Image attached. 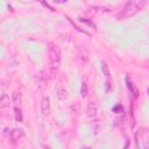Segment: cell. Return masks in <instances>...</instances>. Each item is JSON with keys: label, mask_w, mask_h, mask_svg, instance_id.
Here are the masks:
<instances>
[{"label": "cell", "mask_w": 149, "mask_h": 149, "mask_svg": "<svg viewBox=\"0 0 149 149\" xmlns=\"http://www.w3.org/2000/svg\"><path fill=\"white\" fill-rule=\"evenodd\" d=\"M50 111H51L50 99L48 97H44L42 99V102H41V112H42L43 115H49L50 114Z\"/></svg>", "instance_id": "obj_5"}, {"label": "cell", "mask_w": 149, "mask_h": 149, "mask_svg": "<svg viewBox=\"0 0 149 149\" xmlns=\"http://www.w3.org/2000/svg\"><path fill=\"white\" fill-rule=\"evenodd\" d=\"M101 71H102V74L106 78H109L111 77V70H109V68H108V65H107L106 62H102L101 63Z\"/></svg>", "instance_id": "obj_9"}, {"label": "cell", "mask_w": 149, "mask_h": 149, "mask_svg": "<svg viewBox=\"0 0 149 149\" xmlns=\"http://www.w3.org/2000/svg\"><path fill=\"white\" fill-rule=\"evenodd\" d=\"M126 83H127V87L129 88V91H130V93L133 94V97H134V98H137V97H139V90H137V87L133 84V81L129 80L128 77L126 78Z\"/></svg>", "instance_id": "obj_7"}, {"label": "cell", "mask_w": 149, "mask_h": 149, "mask_svg": "<svg viewBox=\"0 0 149 149\" xmlns=\"http://www.w3.org/2000/svg\"><path fill=\"white\" fill-rule=\"evenodd\" d=\"M87 92H88L87 84H86V83H83V84H81V88H80V94H81V97H86V95H87Z\"/></svg>", "instance_id": "obj_12"}, {"label": "cell", "mask_w": 149, "mask_h": 149, "mask_svg": "<svg viewBox=\"0 0 149 149\" xmlns=\"http://www.w3.org/2000/svg\"><path fill=\"white\" fill-rule=\"evenodd\" d=\"M113 90V80L111 79V77L109 78H107V80H106V92H111Z\"/></svg>", "instance_id": "obj_13"}, {"label": "cell", "mask_w": 149, "mask_h": 149, "mask_svg": "<svg viewBox=\"0 0 149 149\" xmlns=\"http://www.w3.org/2000/svg\"><path fill=\"white\" fill-rule=\"evenodd\" d=\"M61 59H62V56H61L59 47L51 43L49 45V62H50V68H51L52 72H55L59 68Z\"/></svg>", "instance_id": "obj_2"}, {"label": "cell", "mask_w": 149, "mask_h": 149, "mask_svg": "<svg viewBox=\"0 0 149 149\" xmlns=\"http://www.w3.org/2000/svg\"><path fill=\"white\" fill-rule=\"evenodd\" d=\"M148 94H149V88H148Z\"/></svg>", "instance_id": "obj_16"}, {"label": "cell", "mask_w": 149, "mask_h": 149, "mask_svg": "<svg viewBox=\"0 0 149 149\" xmlns=\"http://www.w3.org/2000/svg\"><path fill=\"white\" fill-rule=\"evenodd\" d=\"M86 114L88 116V119L91 120H97L100 115L99 113V107L95 102H88L87 105V109H86Z\"/></svg>", "instance_id": "obj_3"}, {"label": "cell", "mask_w": 149, "mask_h": 149, "mask_svg": "<svg viewBox=\"0 0 149 149\" xmlns=\"http://www.w3.org/2000/svg\"><path fill=\"white\" fill-rule=\"evenodd\" d=\"M24 137V132L22 128H14L9 132V139L12 141V143H17L19 141H21Z\"/></svg>", "instance_id": "obj_4"}, {"label": "cell", "mask_w": 149, "mask_h": 149, "mask_svg": "<svg viewBox=\"0 0 149 149\" xmlns=\"http://www.w3.org/2000/svg\"><path fill=\"white\" fill-rule=\"evenodd\" d=\"M56 2H58V3H62V2H65L66 0H55Z\"/></svg>", "instance_id": "obj_15"}, {"label": "cell", "mask_w": 149, "mask_h": 149, "mask_svg": "<svg viewBox=\"0 0 149 149\" xmlns=\"http://www.w3.org/2000/svg\"><path fill=\"white\" fill-rule=\"evenodd\" d=\"M56 95H57L58 99L62 100V101H64V100H66V99L69 98V93H68L66 88L63 87V86H61V85H58L57 88H56Z\"/></svg>", "instance_id": "obj_6"}, {"label": "cell", "mask_w": 149, "mask_h": 149, "mask_svg": "<svg viewBox=\"0 0 149 149\" xmlns=\"http://www.w3.org/2000/svg\"><path fill=\"white\" fill-rule=\"evenodd\" d=\"M9 106V97L6 93H2L0 97V108H6Z\"/></svg>", "instance_id": "obj_8"}, {"label": "cell", "mask_w": 149, "mask_h": 149, "mask_svg": "<svg viewBox=\"0 0 149 149\" xmlns=\"http://www.w3.org/2000/svg\"><path fill=\"white\" fill-rule=\"evenodd\" d=\"M146 3L147 0H130L122 7V9L116 14L115 17L118 20H125L129 16H133L136 13H139L144 7Z\"/></svg>", "instance_id": "obj_1"}, {"label": "cell", "mask_w": 149, "mask_h": 149, "mask_svg": "<svg viewBox=\"0 0 149 149\" xmlns=\"http://www.w3.org/2000/svg\"><path fill=\"white\" fill-rule=\"evenodd\" d=\"M113 112H115V113H120V112H122V106H121V105H116V106H114V107H113Z\"/></svg>", "instance_id": "obj_14"}, {"label": "cell", "mask_w": 149, "mask_h": 149, "mask_svg": "<svg viewBox=\"0 0 149 149\" xmlns=\"http://www.w3.org/2000/svg\"><path fill=\"white\" fill-rule=\"evenodd\" d=\"M14 115H15V120L21 122L22 121V113H21V109L19 107H15L14 108Z\"/></svg>", "instance_id": "obj_11"}, {"label": "cell", "mask_w": 149, "mask_h": 149, "mask_svg": "<svg viewBox=\"0 0 149 149\" xmlns=\"http://www.w3.org/2000/svg\"><path fill=\"white\" fill-rule=\"evenodd\" d=\"M12 100H13L14 104H16V105L19 104L20 105L21 104V94L19 92H14L13 95H12Z\"/></svg>", "instance_id": "obj_10"}]
</instances>
